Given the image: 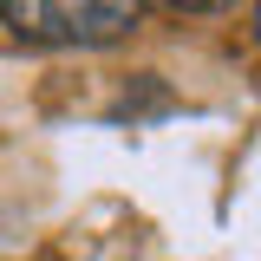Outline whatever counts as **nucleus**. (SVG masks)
Here are the masks:
<instances>
[{
  "instance_id": "1",
  "label": "nucleus",
  "mask_w": 261,
  "mask_h": 261,
  "mask_svg": "<svg viewBox=\"0 0 261 261\" xmlns=\"http://www.w3.org/2000/svg\"><path fill=\"white\" fill-rule=\"evenodd\" d=\"M0 20L27 46H111V39L137 33L144 7H124V0H7Z\"/></svg>"
}]
</instances>
